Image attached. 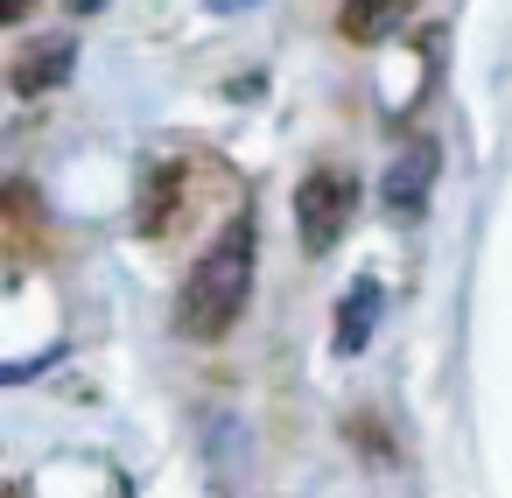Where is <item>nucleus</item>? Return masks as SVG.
Instances as JSON below:
<instances>
[{"label": "nucleus", "instance_id": "7ed1b4c3", "mask_svg": "<svg viewBox=\"0 0 512 498\" xmlns=\"http://www.w3.org/2000/svg\"><path fill=\"white\" fill-rule=\"evenodd\" d=\"M435 169H442V155H435V141H407L393 162H386V183H379V204H386V218H400V225H414L421 211H428V190H435Z\"/></svg>", "mask_w": 512, "mask_h": 498}, {"label": "nucleus", "instance_id": "f257e3e1", "mask_svg": "<svg viewBox=\"0 0 512 498\" xmlns=\"http://www.w3.org/2000/svg\"><path fill=\"white\" fill-rule=\"evenodd\" d=\"M253 246H260L253 211H239V218L204 246V260L183 274V288H176V337L211 344V337H225V330L246 316V295H253Z\"/></svg>", "mask_w": 512, "mask_h": 498}, {"label": "nucleus", "instance_id": "9d476101", "mask_svg": "<svg viewBox=\"0 0 512 498\" xmlns=\"http://www.w3.org/2000/svg\"><path fill=\"white\" fill-rule=\"evenodd\" d=\"M29 15V0H8V22H22Z\"/></svg>", "mask_w": 512, "mask_h": 498}, {"label": "nucleus", "instance_id": "20e7f679", "mask_svg": "<svg viewBox=\"0 0 512 498\" xmlns=\"http://www.w3.org/2000/svg\"><path fill=\"white\" fill-rule=\"evenodd\" d=\"M71 64H78V43H71V36H36V43L15 50L8 92H15V99H43V92H57V85L71 78Z\"/></svg>", "mask_w": 512, "mask_h": 498}, {"label": "nucleus", "instance_id": "39448f33", "mask_svg": "<svg viewBox=\"0 0 512 498\" xmlns=\"http://www.w3.org/2000/svg\"><path fill=\"white\" fill-rule=\"evenodd\" d=\"M183 204H190V190H183V169H176V162H148V169H141V204H134L141 232H148V239L176 232V225H183Z\"/></svg>", "mask_w": 512, "mask_h": 498}, {"label": "nucleus", "instance_id": "6e6552de", "mask_svg": "<svg viewBox=\"0 0 512 498\" xmlns=\"http://www.w3.org/2000/svg\"><path fill=\"white\" fill-rule=\"evenodd\" d=\"M64 8H71V15H99V8H106V0H64Z\"/></svg>", "mask_w": 512, "mask_h": 498}, {"label": "nucleus", "instance_id": "1a4fd4ad", "mask_svg": "<svg viewBox=\"0 0 512 498\" xmlns=\"http://www.w3.org/2000/svg\"><path fill=\"white\" fill-rule=\"evenodd\" d=\"M211 8H218V15H239V8H253V0H211Z\"/></svg>", "mask_w": 512, "mask_h": 498}, {"label": "nucleus", "instance_id": "0eeeda50", "mask_svg": "<svg viewBox=\"0 0 512 498\" xmlns=\"http://www.w3.org/2000/svg\"><path fill=\"white\" fill-rule=\"evenodd\" d=\"M407 15V0H344L337 8V36L344 43H386Z\"/></svg>", "mask_w": 512, "mask_h": 498}, {"label": "nucleus", "instance_id": "f03ea898", "mask_svg": "<svg viewBox=\"0 0 512 498\" xmlns=\"http://www.w3.org/2000/svg\"><path fill=\"white\" fill-rule=\"evenodd\" d=\"M351 211H358V183L344 169H309L302 190H295V232H302V253H330L344 232H351Z\"/></svg>", "mask_w": 512, "mask_h": 498}, {"label": "nucleus", "instance_id": "423d86ee", "mask_svg": "<svg viewBox=\"0 0 512 498\" xmlns=\"http://www.w3.org/2000/svg\"><path fill=\"white\" fill-rule=\"evenodd\" d=\"M379 302H386V295H379V281H358V288L344 295V309H337V337H330V344H337V358H358V351L372 344Z\"/></svg>", "mask_w": 512, "mask_h": 498}]
</instances>
